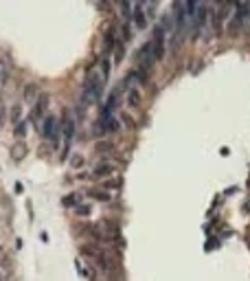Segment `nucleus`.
Returning a JSON list of instances; mask_svg holds the SVG:
<instances>
[{"label":"nucleus","instance_id":"19","mask_svg":"<svg viewBox=\"0 0 250 281\" xmlns=\"http://www.w3.org/2000/svg\"><path fill=\"white\" fill-rule=\"evenodd\" d=\"M92 195H95L97 200H101V202H110V200H112V193H99V191H92Z\"/></svg>","mask_w":250,"mask_h":281},{"label":"nucleus","instance_id":"18","mask_svg":"<svg viewBox=\"0 0 250 281\" xmlns=\"http://www.w3.org/2000/svg\"><path fill=\"white\" fill-rule=\"evenodd\" d=\"M71 165L75 167V169L84 167V156H81V154H75V156H73V161H71Z\"/></svg>","mask_w":250,"mask_h":281},{"label":"nucleus","instance_id":"1","mask_svg":"<svg viewBox=\"0 0 250 281\" xmlns=\"http://www.w3.org/2000/svg\"><path fill=\"white\" fill-rule=\"evenodd\" d=\"M103 86L105 81L103 77H101L99 68H90L88 77H86V84H84V92H81V104L79 105H88V104H95V101L101 99V95H103Z\"/></svg>","mask_w":250,"mask_h":281},{"label":"nucleus","instance_id":"5","mask_svg":"<svg viewBox=\"0 0 250 281\" xmlns=\"http://www.w3.org/2000/svg\"><path fill=\"white\" fill-rule=\"evenodd\" d=\"M118 101H121V86L110 90L108 101H105L103 110H101V115H114V112H117V108H118Z\"/></svg>","mask_w":250,"mask_h":281},{"label":"nucleus","instance_id":"7","mask_svg":"<svg viewBox=\"0 0 250 281\" xmlns=\"http://www.w3.org/2000/svg\"><path fill=\"white\" fill-rule=\"evenodd\" d=\"M61 134H64V143H71L73 136H75V117H71V112L64 115L61 119Z\"/></svg>","mask_w":250,"mask_h":281},{"label":"nucleus","instance_id":"13","mask_svg":"<svg viewBox=\"0 0 250 281\" xmlns=\"http://www.w3.org/2000/svg\"><path fill=\"white\" fill-rule=\"evenodd\" d=\"M118 187H121V180H118V178H105L103 180L105 191H114V189H118Z\"/></svg>","mask_w":250,"mask_h":281},{"label":"nucleus","instance_id":"3","mask_svg":"<svg viewBox=\"0 0 250 281\" xmlns=\"http://www.w3.org/2000/svg\"><path fill=\"white\" fill-rule=\"evenodd\" d=\"M118 130V119L114 115H101L99 121H97V128L95 132L99 134V136H103V134H112Z\"/></svg>","mask_w":250,"mask_h":281},{"label":"nucleus","instance_id":"9","mask_svg":"<svg viewBox=\"0 0 250 281\" xmlns=\"http://www.w3.org/2000/svg\"><path fill=\"white\" fill-rule=\"evenodd\" d=\"M141 99H143L141 88H130V90H125V105H128V108H132V110L138 108Z\"/></svg>","mask_w":250,"mask_h":281},{"label":"nucleus","instance_id":"16","mask_svg":"<svg viewBox=\"0 0 250 281\" xmlns=\"http://www.w3.org/2000/svg\"><path fill=\"white\" fill-rule=\"evenodd\" d=\"M77 205H79V195L71 193V195H66V198H64V207H77Z\"/></svg>","mask_w":250,"mask_h":281},{"label":"nucleus","instance_id":"14","mask_svg":"<svg viewBox=\"0 0 250 281\" xmlns=\"http://www.w3.org/2000/svg\"><path fill=\"white\" fill-rule=\"evenodd\" d=\"M7 81H9V68H7L5 64L0 62V88L5 86Z\"/></svg>","mask_w":250,"mask_h":281},{"label":"nucleus","instance_id":"12","mask_svg":"<svg viewBox=\"0 0 250 281\" xmlns=\"http://www.w3.org/2000/svg\"><path fill=\"white\" fill-rule=\"evenodd\" d=\"M22 112H24V110H22V105H20V104H15L14 108H11V123H15V125H18V123H22Z\"/></svg>","mask_w":250,"mask_h":281},{"label":"nucleus","instance_id":"20","mask_svg":"<svg viewBox=\"0 0 250 281\" xmlns=\"http://www.w3.org/2000/svg\"><path fill=\"white\" fill-rule=\"evenodd\" d=\"M244 29H248V31H250V14L246 15V24H244Z\"/></svg>","mask_w":250,"mask_h":281},{"label":"nucleus","instance_id":"17","mask_svg":"<svg viewBox=\"0 0 250 281\" xmlns=\"http://www.w3.org/2000/svg\"><path fill=\"white\" fill-rule=\"evenodd\" d=\"M15 136H18V138H24V136H27V125H24V121L15 125Z\"/></svg>","mask_w":250,"mask_h":281},{"label":"nucleus","instance_id":"21","mask_svg":"<svg viewBox=\"0 0 250 281\" xmlns=\"http://www.w3.org/2000/svg\"><path fill=\"white\" fill-rule=\"evenodd\" d=\"M2 121H5V108H0V125H2Z\"/></svg>","mask_w":250,"mask_h":281},{"label":"nucleus","instance_id":"2","mask_svg":"<svg viewBox=\"0 0 250 281\" xmlns=\"http://www.w3.org/2000/svg\"><path fill=\"white\" fill-rule=\"evenodd\" d=\"M38 130L44 141H48L55 149L59 148V141H61V121L59 119H55L53 115H46L42 119V123L38 125Z\"/></svg>","mask_w":250,"mask_h":281},{"label":"nucleus","instance_id":"4","mask_svg":"<svg viewBox=\"0 0 250 281\" xmlns=\"http://www.w3.org/2000/svg\"><path fill=\"white\" fill-rule=\"evenodd\" d=\"M48 104H51V97H48L46 92H40L38 101H35V105H33V115H31V119L35 121V128H38V125L42 123V119H44V117H46Z\"/></svg>","mask_w":250,"mask_h":281},{"label":"nucleus","instance_id":"15","mask_svg":"<svg viewBox=\"0 0 250 281\" xmlns=\"http://www.w3.org/2000/svg\"><path fill=\"white\" fill-rule=\"evenodd\" d=\"M90 211H92V207H90V205H77V207H75V213L81 215V218L90 215Z\"/></svg>","mask_w":250,"mask_h":281},{"label":"nucleus","instance_id":"6","mask_svg":"<svg viewBox=\"0 0 250 281\" xmlns=\"http://www.w3.org/2000/svg\"><path fill=\"white\" fill-rule=\"evenodd\" d=\"M132 22L136 29H145L147 27V11H145V2H136L132 9Z\"/></svg>","mask_w":250,"mask_h":281},{"label":"nucleus","instance_id":"8","mask_svg":"<svg viewBox=\"0 0 250 281\" xmlns=\"http://www.w3.org/2000/svg\"><path fill=\"white\" fill-rule=\"evenodd\" d=\"M114 172H117V167H114L112 163L103 161V163H99V165L92 169V178H112Z\"/></svg>","mask_w":250,"mask_h":281},{"label":"nucleus","instance_id":"11","mask_svg":"<svg viewBox=\"0 0 250 281\" xmlns=\"http://www.w3.org/2000/svg\"><path fill=\"white\" fill-rule=\"evenodd\" d=\"M99 73H101V77H103V81H108L110 73H112V62H110V55H103V58H101Z\"/></svg>","mask_w":250,"mask_h":281},{"label":"nucleus","instance_id":"10","mask_svg":"<svg viewBox=\"0 0 250 281\" xmlns=\"http://www.w3.org/2000/svg\"><path fill=\"white\" fill-rule=\"evenodd\" d=\"M40 97V86L38 84H27V88H24V95H22V104H35Z\"/></svg>","mask_w":250,"mask_h":281}]
</instances>
